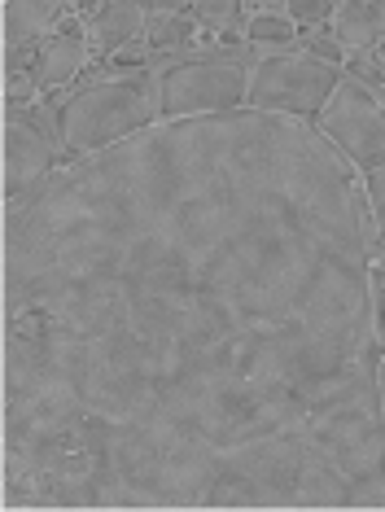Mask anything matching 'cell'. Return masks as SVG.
<instances>
[{
    "instance_id": "4fadbf2b",
    "label": "cell",
    "mask_w": 385,
    "mask_h": 512,
    "mask_svg": "<svg viewBox=\"0 0 385 512\" xmlns=\"http://www.w3.org/2000/svg\"><path fill=\"white\" fill-rule=\"evenodd\" d=\"M197 31H202V27H197L193 14H171V9H158V14H149V22H145V44L158 57L162 53H184L197 40Z\"/></svg>"
},
{
    "instance_id": "e0dca14e",
    "label": "cell",
    "mask_w": 385,
    "mask_h": 512,
    "mask_svg": "<svg viewBox=\"0 0 385 512\" xmlns=\"http://www.w3.org/2000/svg\"><path fill=\"white\" fill-rule=\"evenodd\" d=\"M140 5H145L149 14H158V9H171V14H189L193 0H140Z\"/></svg>"
},
{
    "instance_id": "ba28073f",
    "label": "cell",
    "mask_w": 385,
    "mask_h": 512,
    "mask_svg": "<svg viewBox=\"0 0 385 512\" xmlns=\"http://www.w3.org/2000/svg\"><path fill=\"white\" fill-rule=\"evenodd\" d=\"M145 22H149V9L140 0H105L97 14L84 22V31H88L92 53L114 57L132 40H145Z\"/></svg>"
},
{
    "instance_id": "5bb4252c",
    "label": "cell",
    "mask_w": 385,
    "mask_h": 512,
    "mask_svg": "<svg viewBox=\"0 0 385 512\" xmlns=\"http://www.w3.org/2000/svg\"><path fill=\"white\" fill-rule=\"evenodd\" d=\"M364 180V193H368V219H372V254L385 259V162L377 167L359 171Z\"/></svg>"
},
{
    "instance_id": "8fae6325",
    "label": "cell",
    "mask_w": 385,
    "mask_h": 512,
    "mask_svg": "<svg viewBox=\"0 0 385 512\" xmlns=\"http://www.w3.org/2000/svg\"><path fill=\"white\" fill-rule=\"evenodd\" d=\"M245 44H250L259 57H272V53H294L302 49L298 40V22L285 14V9H259L245 27Z\"/></svg>"
},
{
    "instance_id": "6da1fadb",
    "label": "cell",
    "mask_w": 385,
    "mask_h": 512,
    "mask_svg": "<svg viewBox=\"0 0 385 512\" xmlns=\"http://www.w3.org/2000/svg\"><path fill=\"white\" fill-rule=\"evenodd\" d=\"M368 193L307 119H162L5 202V473L44 508H381Z\"/></svg>"
},
{
    "instance_id": "7402d4cb",
    "label": "cell",
    "mask_w": 385,
    "mask_h": 512,
    "mask_svg": "<svg viewBox=\"0 0 385 512\" xmlns=\"http://www.w3.org/2000/svg\"><path fill=\"white\" fill-rule=\"evenodd\" d=\"M381 508H385V504H381Z\"/></svg>"
},
{
    "instance_id": "ac0fdd59",
    "label": "cell",
    "mask_w": 385,
    "mask_h": 512,
    "mask_svg": "<svg viewBox=\"0 0 385 512\" xmlns=\"http://www.w3.org/2000/svg\"><path fill=\"white\" fill-rule=\"evenodd\" d=\"M377 302H381V337H385V259H377Z\"/></svg>"
},
{
    "instance_id": "3957f363",
    "label": "cell",
    "mask_w": 385,
    "mask_h": 512,
    "mask_svg": "<svg viewBox=\"0 0 385 512\" xmlns=\"http://www.w3.org/2000/svg\"><path fill=\"white\" fill-rule=\"evenodd\" d=\"M259 53L241 40V49H210L180 62H154L162 75V119H197V114L241 110L250 92V71Z\"/></svg>"
},
{
    "instance_id": "7c38bea8",
    "label": "cell",
    "mask_w": 385,
    "mask_h": 512,
    "mask_svg": "<svg viewBox=\"0 0 385 512\" xmlns=\"http://www.w3.org/2000/svg\"><path fill=\"white\" fill-rule=\"evenodd\" d=\"M189 14L206 36L219 40H245V27H250V5L245 0H193Z\"/></svg>"
},
{
    "instance_id": "ffe728a7",
    "label": "cell",
    "mask_w": 385,
    "mask_h": 512,
    "mask_svg": "<svg viewBox=\"0 0 385 512\" xmlns=\"http://www.w3.org/2000/svg\"><path fill=\"white\" fill-rule=\"evenodd\" d=\"M368 5H372V9H377V18L385 22V0H368Z\"/></svg>"
},
{
    "instance_id": "277c9868",
    "label": "cell",
    "mask_w": 385,
    "mask_h": 512,
    "mask_svg": "<svg viewBox=\"0 0 385 512\" xmlns=\"http://www.w3.org/2000/svg\"><path fill=\"white\" fill-rule=\"evenodd\" d=\"M342 75H346L342 66L320 62V57H311L302 49L259 57V62H254V71H250L245 106L315 123V119H320V110L329 106L333 88L342 84Z\"/></svg>"
},
{
    "instance_id": "5b68a950",
    "label": "cell",
    "mask_w": 385,
    "mask_h": 512,
    "mask_svg": "<svg viewBox=\"0 0 385 512\" xmlns=\"http://www.w3.org/2000/svg\"><path fill=\"white\" fill-rule=\"evenodd\" d=\"M62 158V123H57L53 106H31L5 110V149H0V167H5V202L27 197Z\"/></svg>"
},
{
    "instance_id": "8992f818",
    "label": "cell",
    "mask_w": 385,
    "mask_h": 512,
    "mask_svg": "<svg viewBox=\"0 0 385 512\" xmlns=\"http://www.w3.org/2000/svg\"><path fill=\"white\" fill-rule=\"evenodd\" d=\"M329 141L350 158L355 171H368L385 162V106L377 97V88H368L364 79L342 75V84L333 88L329 106L315 119Z\"/></svg>"
},
{
    "instance_id": "9c48e42d",
    "label": "cell",
    "mask_w": 385,
    "mask_h": 512,
    "mask_svg": "<svg viewBox=\"0 0 385 512\" xmlns=\"http://www.w3.org/2000/svg\"><path fill=\"white\" fill-rule=\"evenodd\" d=\"M70 5L75 0H5V14H0L5 49H27L31 40H44L57 18L70 14Z\"/></svg>"
},
{
    "instance_id": "9a60e30c",
    "label": "cell",
    "mask_w": 385,
    "mask_h": 512,
    "mask_svg": "<svg viewBox=\"0 0 385 512\" xmlns=\"http://www.w3.org/2000/svg\"><path fill=\"white\" fill-rule=\"evenodd\" d=\"M285 14L298 22V27H329L333 14H337V0H285Z\"/></svg>"
},
{
    "instance_id": "52a82bcc",
    "label": "cell",
    "mask_w": 385,
    "mask_h": 512,
    "mask_svg": "<svg viewBox=\"0 0 385 512\" xmlns=\"http://www.w3.org/2000/svg\"><path fill=\"white\" fill-rule=\"evenodd\" d=\"M92 57V44H88V31H84V18L70 14V22L62 31H49V36L40 40V49H35V84L40 92H57L66 84H75V75H84Z\"/></svg>"
},
{
    "instance_id": "30bf717a",
    "label": "cell",
    "mask_w": 385,
    "mask_h": 512,
    "mask_svg": "<svg viewBox=\"0 0 385 512\" xmlns=\"http://www.w3.org/2000/svg\"><path fill=\"white\" fill-rule=\"evenodd\" d=\"M333 36L337 44L350 53H368L385 40V22L377 18V9L368 0H337V14H333Z\"/></svg>"
},
{
    "instance_id": "7a4b0ae2",
    "label": "cell",
    "mask_w": 385,
    "mask_h": 512,
    "mask_svg": "<svg viewBox=\"0 0 385 512\" xmlns=\"http://www.w3.org/2000/svg\"><path fill=\"white\" fill-rule=\"evenodd\" d=\"M57 123H62V158L123 145L127 136L162 123V75L154 66H140L127 75L97 79L57 106Z\"/></svg>"
},
{
    "instance_id": "44dd1931",
    "label": "cell",
    "mask_w": 385,
    "mask_h": 512,
    "mask_svg": "<svg viewBox=\"0 0 385 512\" xmlns=\"http://www.w3.org/2000/svg\"><path fill=\"white\" fill-rule=\"evenodd\" d=\"M377 57H381V66H385V40L377 44Z\"/></svg>"
},
{
    "instance_id": "2e32d148",
    "label": "cell",
    "mask_w": 385,
    "mask_h": 512,
    "mask_svg": "<svg viewBox=\"0 0 385 512\" xmlns=\"http://www.w3.org/2000/svg\"><path fill=\"white\" fill-rule=\"evenodd\" d=\"M302 53L320 57V62H333V66H342V62H346V49H342V44H337L333 27H315L311 36L302 40Z\"/></svg>"
},
{
    "instance_id": "d6986e66",
    "label": "cell",
    "mask_w": 385,
    "mask_h": 512,
    "mask_svg": "<svg viewBox=\"0 0 385 512\" xmlns=\"http://www.w3.org/2000/svg\"><path fill=\"white\" fill-rule=\"evenodd\" d=\"M245 5L254 9V14H259V9H272V5H285V0H245Z\"/></svg>"
}]
</instances>
